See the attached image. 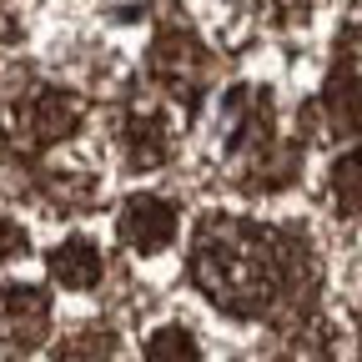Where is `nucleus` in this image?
<instances>
[{
  "label": "nucleus",
  "mask_w": 362,
  "mask_h": 362,
  "mask_svg": "<svg viewBox=\"0 0 362 362\" xmlns=\"http://www.w3.org/2000/svg\"><path fill=\"white\" fill-rule=\"evenodd\" d=\"M51 277H56L61 287H76V292L96 287V282H101V252L90 247L86 237L61 242V247L51 252Z\"/></svg>",
  "instance_id": "nucleus-9"
},
{
  "label": "nucleus",
  "mask_w": 362,
  "mask_h": 362,
  "mask_svg": "<svg viewBox=\"0 0 362 362\" xmlns=\"http://www.w3.org/2000/svg\"><path fill=\"white\" fill-rule=\"evenodd\" d=\"M192 277L197 287L237 317H257L307 292L312 252L292 232H272L257 221L216 216L192 242Z\"/></svg>",
  "instance_id": "nucleus-1"
},
{
  "label": "nucleus",
  "mask_w": 362,
  "mask_h": 362,
  "mask_svg": "<svg viewBox=\"0 0 362 362\" xmlns=\"http://www.w3.org/2000/svg\"><path fill=\"white\" fill-rule=\"evenodd\" d=\"M232 146L242 156H267L272 151V96L257 86L232 90Z\"/></svg>",
  "instance_id": "nucleus-5"
},
{
  "label": "nucleus",
  "mask_w": 362,
  "mask_h": 362,
  "mask_svg": "<svg viewBox=\"0 0 362 362\" xmlns=\"http://www.w3.org/2000/svg\"><path fill=\"white\" fill-rule=\"evenodd\" d=\"M176 237V206L161 197H131L121 206V242L136 252H161Z\"/></svg>",
  "instance_id": "nucleus-4"
},
{
  "label": "nucleus",
  "mask_w": 362,
  "mask_h": 362,
  "mask_svg": "<svg viewBox=\"0 0 362 362\" xmlns=\"http://www.w3.org/2000/svg\"><path fill=\"white\" fill-rule=\"evenodd\" d=\"M151 76L171 90L176 101H202V90L211 86V76H216V61H211V51L187 30V25H166L161 35H156V45H151Z\"/></svg>",
  "instance_id": "nucleus-2"
},
{
  "label": "nucleus",
  "mask_w": 362,
  "mask_h": 362,
  "mask_svg": "<svg viewBox=\"0 0 362 362\" xmlns=\"http://www.w3.org/2000/svg\"><path fill=\"white\" fill-rule=\"evenodd\" d=\"M357 327H362V322H357Z\"/></svg>",
  "instance_id": "nucleus-15"
},
{
  "label": "nucleus",
  "mask_w": 362,
  "mask_h": 362,
  "mask_svg": "<svg viewBox=\"0 0 362 362\" xmlns=\"http://www.w3.org/2000/svg\"><path fill=\"white\" fill-rule=\"evenodd\" d=\"M51 332V307L45 292L35 287H6V347L11 352H30Z\"/></svg>",
  "instance_id": "nucleus-7"
},
{
  "label": "nucleus",
  "mask_w": 362,
  "mask_h": 362,
  "mask_svg": "<svg viewBox=\"0 0 362 362\" xmlns=\"http://www.w3.org/2000/svg\"><path fill=\"white\" fill-rule=\"evenodd\" d=\"M81 116H86L81 96H71V90H40V96L25 106V141L56 146L81 126Z\"/></svg>",
  "instance_id": "nucleus-6"
},
{
  "label": "nucleus",
  "mask_w": 362,
  "mask_h": 362,
  "mask_svg": "<svg viewBox=\"0 0 362 362\" xmlns=\"http://www.w3.org/2000/svg\"><path fill=\"white\" fill-rule=\"evenodd\" d=\"M121 146H126V161L136 166V171H146V166H161L166 161V146H171V131H166V121L156 116V111H126V121H121Z\"/></svg>",
  "instance_id": "nucleus-8"
},
{
  "label": "nucleus",
  "mask_w": 362,
  "mask_h": 362,
  "mask_svg": "<svg viewBox=\"0 0 362 362\" xmlns=\"http://www.w3.org/2000/svg\"><path fill=\"white\" fill-rule=\"evenodd\" d=\"M6 252H11V257L21 252V232H16V226H11V221H6Z\"/></svg>",
  "instance_id": "nucleus-14"
},
{
  "label": "nucleus",
  "mask_w": 362,
  "mask_h": 362,
  "mask_svg": "<svg viewBox=\"0 0 362 362\" xmlns=\"http://www.w3.org/2000/svg\"><path fill=\"white\" fill-rule=\"evenodd\" d=\"M322 111H327V121H332L337 136H357L362 131V40L347 45L342 61L332 66L327 90H322Z\"/></svg>",
  "instance_id": "nucleus-3"
},
{
  "label": "nucleus",
  "mask_w": 362,
  "mask_h": 362,
  "mask_svg": "<svg viewBox=\"0 0 362 362\" xmlns=\"http://www.w3.org/2000/svg\"><path fill=\"white\" fill-rule=\"evenodd\" d=\"M146 362H202V347L187 327H161L146 342Z\"/></svg>",
  "instance_id": "nucleus-12"
},
{
  "label": "nucleus",
  "mask_w": 362,
  "mask_h": 362,
  "mask_svg": "<svg viewBox=\"0 0 362 362\" xmlns=\"http://www.w3.org/2000/svg\"><path fill=\"white\" fill-rule=\"evenodd\" d=\"M111 347H116V337L106 327H81L56 347V362H106Z\"/></svg>",
  "instance_id": "nucleus-11"
},
{
  "label": "nucleus",
  "mask_w": 362,
  "mask_h": 362,
  "mask_svg": "<svg viewBox=\"0 0 362 362\" xmlns=\"http://www.w3.org/2000/svg\"><path fill=\"white\" fill-rule=\"evenodd\" d=\"M332 197L347 216H362V151H347L332 161Z\"/></svg>",
  "instance_id": "nucleus-10"
},
{
  "label": "nucleus",
  "mask_w": 362,
  "mask_h": 362,
  "mask_svg": "<svg viewBox=\"0 0 362 362\" xmlns=\"http://www.w3.org/2000/svg\"><path fill=\"white\" fill-rule=\"evenodd\" d=\"M277 21H307V6H272Z\"/></svg>",
  "instance_id": "nucleus-13"
}]
</instances>
